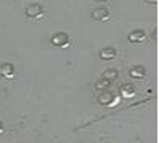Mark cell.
Listing matches in <instances>:
<instances>
[{
	"label": "cell",
	"instance_id": "obj_9",
	"mask_svg": "<svg viewBox=\"0 0 159 143\" xmlns=\"http://www.w3.org/2000/svg\"><path fill=\"white\" fill-rule=\"evenodd\" d=\"M116 78H118V70H116V69H108V70H105V72L102 73V80H105V81L113 83Z\"/></svg>",
	"mask_w": 159,
	"mask_h": 143
},
{
	"label": "cell",
	"instance_id": "obj_10",
	"mask_svg": "<svg viewBox=\"0 0 159 143\" xmlns=\"http://www.w3.org/2000/svg\"><path fill=\"white\" fill-rule=\"evenodd\" d=\"M134 92H135V87H134V84H130V83H124V84L121 86V94H123V96L129 97V96H132Z\"/></svg>",
	"mask_w": 159,
	"mask_h": 143
},
{
	"label": "cell",
	"instance_id": "obj_7",
	"mask_svg": "<svg viewBox=\"0 0 159 143\" xmlns=\"http://www.w3.org/2000/svg\"><path fill=\"white\" fill-rule=\"evenodd\" d=\"M103 60H111V59H115V56H116V49L113 48V46H107V48H103V49H100V54H99Z\"/></svg>",
	"mask_w": 159,
	"mask_h": 143
},
{
	"label": "cell",
	"instance_id": "obj_13",
	"mask_svg": "<svg viewBox=\"0 0 159 143\" xmlns=\"http://www.w3.org/2000/svg\"><path fill=\"white\" fill-rule=\"evenodd\" d=\"M2 129H3V123H2V121H0V131H2Z\"/></svg>",
	"mask_w": 159,
	"mask_h": 143
},
{
	"label": "cell",
	"instance_id": "obj_5",
	"mask_svg": "<svg viewBox=\"0 0 159 143\" xmlns=\"http://www.w3.org/2000/svg\"><path fill=\"white\" fill-rule=\"evenodd\" d=\"M91 18L94 19V21H103L105 18H108V10L103 8V7H99V8H96V10H92Z\"/></svg>",
	"mask_w": 159,
	"mask_h": 143
},
{
	"label": "cell",
	"instance_id": "obj_1",
	"mask_svg": "<svg viewBox=\"0 0 159 143\" xmlns=\"http://www.w3.org/2000/svg\"><path fill=\"white\" fill-rule=\"evenodd\" d=\"M115 99H116L115 92H111V91H102V94H99L97 102L100 103V105H103V107H108V105H111V103L115 102Z\"/></svg>",
	"mask_w": 159,
	"mask_h": 143
},
{
	"label": "cell",
	"instance_id": "obj_12",
	"mask_svg": "<svg viewBox=\"0 0 159 143\" xmlns=\"http://www.w3.org/2000/svg\"><path fill=\"white\" fill-rule=\"evenodd\" d=\"M145 2H147L148 5H156V2H157V0H145Z\"/></svg>",
	"mask_w": 159,
	"mask_h": 143
},
{
	"label": "cell",
	"instance_id": "obj_6",
	"mask_svg": "<svg viewBox=\"0 0 159 143\" xmlns=\"http://www.w3.org/2000/svg\"><path fill=\"white\" fill-rule=\"evenodd\" d=\"M13 73H15V65L11 62L0 64V76H13Z\"/></svg>",
	"mask_w": 159,
	"mask_h": 143
},
{
	"label": "cell",
	"instance_id": "obj_14",
	"mask_svg": "<svg viewBox=\"0 0 159 143\" xmlns=\"http://www.w3.org/2000/svg\"><path fill=\"white\" fill-rule=\"evenodd\" d=\"M96 2H107V0H96Z\"/></svg>",
	"mask_w": 159,
	"mask_h": 143
},
{
	"label": "cell",
	"instance_id": "obj_2",
	"mask_svg": "<svg viewBox=\"0 0 159 143\" xmlns=\"http://www.w3.org/2000/svg\"><path fill=\"white\" fill-rule=\"evenodd\" d=\"M42 13H43V5H40V3H30L25 7V15H27V18H38Z\"/></svg>",
	"mask_w": 159,
	"mask_h": 143
},
{
	"label": "cell",
	"instance_id": "obj_4",
	"mask_svg": "<svg viewBox=\"0 0 159 143\" xmlns=\"http://www.w3.org/2000/svg\"><path fill=\"white\" fill-rule=\"evenodd\" d=\"M145 38H147V34H145V30H140V29L132 30V32L127 35V40H129L130 43H142Z\"/></svg>",
	"mask_w": 159,
	"mask_h": 143
},
{
	"label": "cell",
	"instance_id": "obj_8",
	"mask_svg": "<svg viewBox=\"0 0 159 143\" xmlns=\"http://www.w3.org/2000/svg\"><path fill=\"white\" fill-rule=\"evenodd\" d=\"M145 73H147V70H145L143 65H134L130 70H129V75L130 78H143Z\"/></svg>",
	"mask_w": 159,
	"mask_h": 143
},
{
	"label": "cell",
	"instance_id": "obj_3",
	"mask_svg": "<svg viewBox=\"0 0 159 143\" xmlns=\"http://www.w3.org/2000/svg\"><path fill=\"white\" fill-rule=\"evenodd\" d=\"M51 43L54 45V46H65L69 43V35L67 34H64V32H59V34H54L51 38Z\"/></svg>",
	"mask_w": 159,
	"mask_h": 143
},
{
	"label": "cell",
	"instance_id": "obj_11",
	"mask_svg": "<svg viewBox=\"0 0 159 143\" xmlns=\"http://www.w3.org/2000/svg\"><path fill=\"white\" fill-rule=\"evenodd\" d=\"M110 86H111V83H110V81L102 80V78H100L99 81H96V84H94V87H96L97 91H100V92H102V91H108V87H110Z\"/></svg>",
	"mask_w": 159,
	"mask_h": 143
}]
</instances>
